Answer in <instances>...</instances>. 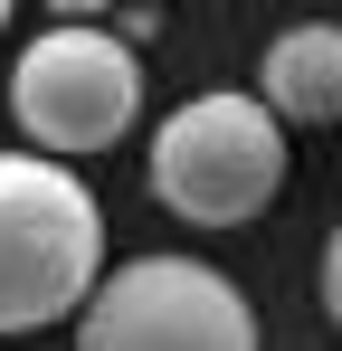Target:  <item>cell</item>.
<instances>
[{"label":"cell","mask_w":342,"mask_h":351,"mask_svg":"<svg viewBox=\"0 0 342 351\" xmlns=\"http://www.w3.org/2000/svg\"><path fill=\"white\" fill-rule=\"evenodd\" d=\"M105 285V209L48 152H0V332H48Z\"/></svg>","instance_id":"cell-1"},{"label":"cell","mask_w":342,"mask_h":351,"mask_svg":"<svg viewBox=\"0 0 342 351\" xmlns=\"http://www.w3.org/2000/svg\"><path fill=\"white\" fill-rule=\"evenodd\" d=\"M152 190L171 219L190 228H247L266 199L285 190V123L266 95H190L171 105V123L152 133Z\"/></svg>","instance_id":"cell-2"},{"label":"cell","mask_w":342,"mask_h":351,"mask_svg":"<svg viewBox=\"0 0 342 351\" xmlns=\"http://www.w3.org/2000/svg\"><path fill=\"white\" fill-rule=\"evenodd\" d=\"M10 123L48 162L105 152L143 123V58L95 19H48L10 66Z\"/></svg>","instance_id":"cell-3"},{"label":"cell","mask_w":342,"mask_h":351,"mask_svg":"<svg viewBox=\"0 0 342 351\" xmlns=\"http://www.w3.org/2000/svg\"><path fill=\"white\" fill-rule=\"evenodd\" d=\"M76 351H257V313L200 256H133L86 294Z\"/></svg>","instance_id":"cell-4"},{"label":"cell","mask_w":342,"mask_h":351,"mask_svg":"<svg viewBox=\"0 0 342 351\" xmlns=\"http://www.w3.org/2000/svg\"><path fill=\"white\" fill-rule=\"evenodd\" d=\"M257 95L276 105V123H333L342 114V19H295L285 38H266Z\"/></svg>","instance_id":"cell-5"},{"label":"cell","mask_w":342,"mask_h":351,"mask_svg":"<svg viewBox=\"0 0 342 351\" xmlns=\"http://www.w3.org/2000/svg\"><path fill=\"white\" fill-rule=\"evenodd\" d=\"M323 313H333V332H342V219L323 237Z\"/></svg>","instance_id":"cell-6"},{"label":"cell","mask_w":342,"mask_h":351,"mask_svg":"<svg viewBox=\"0 0 342 351\" xmlns=\"http://www.w3.org/2000/svg\"><path fill=\"white\" fill-rule=\"evenodd\" d=\"M114 0H48V19H105Z\"/></svg>","instance_id":"cell-7"},{"label":"cell","mask_w":342,"mask_h":351,"mask_svg":"<svg viewBox=\"0 0 342 351\" xmlns=\"http://www.w3.org/2000/svg\"><path fill=\"white\" fill-rule=\"evenodd\" d=\"M10 10H19V0H0V29H10Z\"/></svg>","instance_id":"cell-8"}]
</instances>
